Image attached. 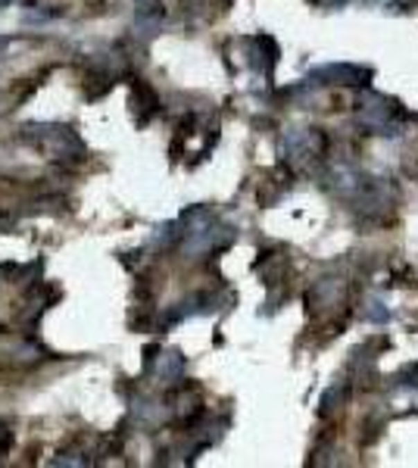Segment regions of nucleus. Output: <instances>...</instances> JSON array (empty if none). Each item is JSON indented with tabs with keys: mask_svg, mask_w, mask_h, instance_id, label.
<instances>
[{
	"mask_svg": "<svg viewBox=\"0 0 418 468\" xmlns=\"http://www.w3.org/2000/svg\"><path fill=\"white\" fill-rule=\"evenodd\" d=\"M10 443H12V434H10V431H0V453H3Z\"/></svg>",
	"mask_w": 418,
	"mask_h": 468,
	"instance_id": "obj_1",
	"label": "nucleus"
}]
</instances>
